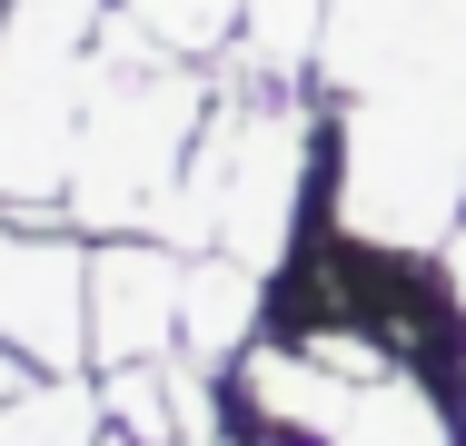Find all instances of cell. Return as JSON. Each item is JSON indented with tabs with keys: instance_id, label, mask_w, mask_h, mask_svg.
Masks as SVG:
<instances>
[{
	"instance_id": "obj_1",
	"label": "cell",
	"mask_w": 466,
	"mask_h": 446,
	"mask_svg": "<svg viewBox=\"0 0 466 446\" xmlns=\"http://www.w3.org/2000/svg\"><path fill=\"white\" fill-rule=\"evenodd\" d=\"M198 129H208V80H198V60H169L159 40H139L129 20H109L60 218L90 228V238L159 228V208L179 198V178H188Z\"/></svg>"
},
{
	"instance_id": "obj_2",
	"label": "cell",
	"mask_w": 466,
	"mask_h": 446,
	"mask_svg": "<svg viewBox=\"0 0 466 446\" xmlns=\"http://www.w3.org/2000/svg\"><path fill=\"white\" fill-rule=\"evenodd\" d=\"M298 198H308V99L288 80H248L238 99H208L188 178L159 208L149 238H169L179 258L228 248L248 268H279L288 228H298Z\"/></svg>"
},
{
	"instance_id": "obj_3",
	"label": "cell",
	"mask_w": 466,
	"mask_h": 446,
	"mask_svg": "<svg viewBox=\"0 0 466 446\" xmlns=\"http://www.w3.org/2000/svg\"><path fill=\"white\" fill-rule=\"evenodd\" d=\"M99 40H109V0H10L0 10V218H30V228L60 218Z\"/></svg>"
},
{
	"instance_id": "obj_4",
	"label": "cell",
	"mask_w": 466,
	"mask_h": 446,
	"mask_svg": "<svg viewBox=\"0 0 466 446\" xmlns=\"http://www.w3.org/2000/svg\"><path fill=\"white\" fill-rule=\"evenodd\" d=\"M318 80L338 109H466V0H328Z\"/></svg>"
},
{
	"instance_id": "obj_5",
	"label": "cell",
	"mask_w": 466,
	"mask_h": 446,
	"mask_svg": "<svg viewBox=\"0 0 466 446\" xmlns=\"http://www.w3.org/2000/svg\"><path fill=\"white\" fill-rule=\"evenodd\" d=\"M0 348L40 377H90V248L70 228L0 218Z\"/></svg>"
},
{
	"instance_id": "obj_6",
	"label": "cell",
	"mask_w": 466,
	"mask_h": 446,
	"mask_svg": "<svg viewBox=\"0 0 466 446\" xmlns=\"http://www.w3.org/2000/svg\"><path fill=\"white\" fill-rule=\"evenodd\" d=\"M179 308H188V258L169 238L129 228L90 238V367H159L179 357Z\"/></svg>"
},
{
	"instance_id": "obj_7",
	"label": "cell",
	"mask_w": 466,
	"mask_h": 446,
	"mask_svg": "<svg viewBox=\"0 0 466 446\" xmlns=\"http://www.w3.org/2000/svg\"><path fill=\"white\" fill-rule=\"evenodd\" d=\"M258 298H268V268L228 258V248H208V258H188L179 357H198V367H218V357H248V338H258Z\"/></svg>"
},
{
	"instance_id": "obj_8",
	"label": "cell",
	"mask_w": 466,
	"mask_h": 446,
	"mask_svg": "<svg viewBox=\"0 0 466 446\" xmlns=\"http://www.w3.org/2000/svg\"><path fill=\"white\" fill-rule=\"evenodd\" d=\"M318 446H457V437H447V407L407 367H387L377 387H358V407L338 417V437H318Z\"/></svg>"
},
{
	"instance_id": "obj_9",
	"label": "cell",
	"mask_w": 466,
	"mask_h": 446,
	"mask_svg": "<svg viewBox=\"0 0 466 446\" xmlns=\"http://www.w3.org/2000/svg\"><path fill=\"white\" fill-rule=\"evenodd\" d=\"M328 40V0H248L238 10V70L248 80H298Z\"/></svg>"
},
{
	"instance_id": "obj_10",
	"label": "cell",
	"mask_w": 466,
	"mask_h": 446,
	"mask_svg": "<svg viewBox=\"0 0 466 446\" xmlns=\"http://www.w3.org/2000/svg\"><path fill=\"white\" fill-rule=\"evenodd\" d=\"M238 10H248V0H129L119 20H129L139 40H159L169 60H218V50L238 40Z\"/></svg>"
},
{
	"instance_id": "obj_11",
	"label": "cell",
	"mask_w": 466,
	"mask_h": 446,
	"mask_svg": "<svg viewBox=\"0 0 466 446\" xmlns=\"http://www.w3.org/2000/svg\"><path fill=\"white\" fill-rule=\"evenodd\" d=\"M30 387H40V367H30L20 348H0V407H10V397H30Z\"/></svg>"
},
{
	"instance_id": "obj_12",
	"label": "cell",
	"mask_w": 466,
	"mask_h": 446,
	"mask_svg": "<svg viewBox=\"0 0 466 446\" xmlns=\"http://www.w3.org/2000/svg\"><path fill=\"white\" fill-rule=\"evenodd\" d=\"M447 278H457V308H466V228L447 238Z\"/></svg>"
},
{
	"instance_id": "obj_13",
	"label": "cell",
	"mask_w": 466,
	"mask_h": 446,
	"mask_svg": "<svg viewBox=\"0 0 466 446\" xmlns=\"http://www.w3.org/2000/svg\"><path fill=\"white\" fill-rule=\"evenodd\" d=\"M0 10H10V0H0Z\"/></svg>"
}]
</instances>
